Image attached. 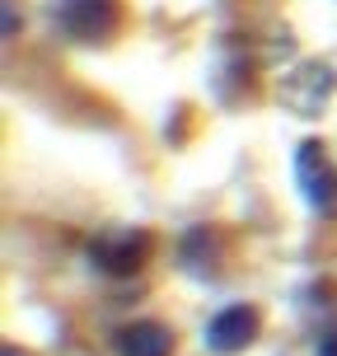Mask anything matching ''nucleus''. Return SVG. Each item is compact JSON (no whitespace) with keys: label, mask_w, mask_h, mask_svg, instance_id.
<instances>
[{"label":"nucleus","mask_w":337,"mask_h":356,"mask_svg":"<svg viewBox=\"0 0 337 356\" xmlns=\"http://www.w3.org/2000/svg\"><path fill=\"white\" fill-rule=\"evenodd\" d=\"M295 188L309 202V211L323 220H337V164L328 160L323 141L295 145Z\"/></svg>","instance_id":"nucleus-1"},{"label":"nucleus","mask_w":337,"mask_h":356,"mask_svg":"<svg viewBox=\"0 0 337 356\" xmlns=\"http://www.w3.org/2000/svg\"><path fill=\"white\" fill-rule=\"evenodd\" d=\"M150 230H136V225H126V230H108L99 234L94 244H89V263L94 272H104V277H136L150 258Z\"/></svg>","instance_id":"nucleus-2"},{"label":"nucleus","mask_w":337,"mask_h":356,"mask_svg":"<svg viewBox=\"0 0 337 356\" xmlns=\"http://www.w3.org/2000/svg\"><path fill=\"white\" fill-rule=\"evenodd\" d=\"M56 24L75 42H108L117 33V24H122V5L117 0H61Z\"/></svg>","instance_id":"nucleus-3"},{"label":"nucleus","mask_w":337,"mask_h":356,"mask_svg":"<svg viewBox=\"0 0 337 356\" xmlns=\"http://www.w3.org/2000/svg\"><path fill=\"white\" fill-rule=\"evenodd\" d=\"M253 338H258V309H253V305H225L220 314H211L206 333H202L206 352H215V356L249 352Z\"/></svg>","instance_id":"nucleus-4"},{"label":"nucleus","mask_w":337,"mask_h":356,"mask_svg":"<svg viewBox=\"0 0 337 356\" xmlns=\"http://www.w3.org/2000/svg\"><path fill=\"white\" fill-rule=\"evenodd\" d=\"M113 347H117V356H174V333L155 319H141L117 328Z\"/></svg>","instance_id":"nucleus-5"},{"label":"nucleus","mask_w":337,"mask_h":356,"mask_svg":"<svg viewBox=\"0 0 337 356\" xmlns=\"http://www.w3.org/2000/svg\"><path fill=\"white\" fill-rule=\"evenodd\" d=\"M314 356H337V328L319 333V342H314Z\"/></svg>","instance_id":"nucleus-6"}]
</instances>
